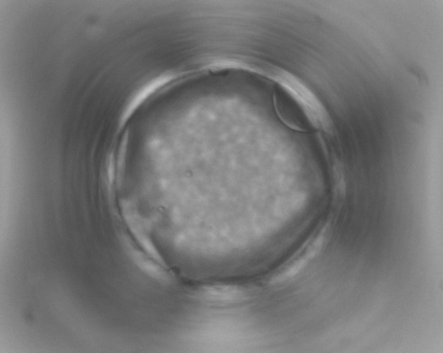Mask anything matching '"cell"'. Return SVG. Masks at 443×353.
<instances>
[{"label":"cell","mask_w":443,"mask_h":353,"mask_svg":"<svg viewBox=\"0 0 443 353\" xmlns=\"http://www.w3.org/2000/svg\"><path fill=\"white\" fill-rule=\"evenodd\" d=\"M274 93L277 113L285 125L300 132L327 130L330 120L326 109L313 92L295 76L277 69Z\"/></svg>","instance_id":"6da1fadb"},{"label":"cell","mask_w":443,"mask_h":353,"mask_svg":"<svg viewBox=\"0 0 443 353\" xmlns=\"http://www.w3.org/2000/svg\"><path fill=\"white\" fill-rule=\"evenodd\" d=\"M327 226L325 224L302 247L285 265L271 278V282L278 283L285 281L297 275L320 250L325 242Z\"/></svg>","instance_id":"7a4b0ae2"},{"label":"cell","mask_w":443,"mask_h":353,"mask_svg":"<svg viewBox=\"0 0 443 353\" xmlns=\"http://www.w3.org/2000/svg\"><path fill=\"white\" fill-rule=\"evenodd\" d=\"M196 294L198 298L212 303H232L245 297V291L242 287L226 284L204 286Z\"/></svg>","instance_id":"3957f363"}]
</instances>
